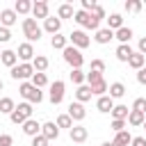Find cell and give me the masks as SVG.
<instances>
[{"label": "cell", "instance_id": "obj_1", "mask_svg": "<svg viewBox=\"0 0 146 146\" xmlns=\"http://www.w3.org/2000/svg\"><path fill=\"white\" fill-rule=\"evenodd\" d=\"M18 94H21L27 103H32V105H39V103L43 100V91H41V89H36L32 82H21Z\"/></svg>", "mask_w": 146, "mask_h": 146}, {"label": "cell", "instance_id": "obj_2", "mask_svg": "<svg viewBox=\"0 0 146 146\" xmlns=\"http://www.w3.org/2000/svg\"><path fill=\"white\" fill-rule=\"evenodd\" d=\"M32 112H34V110H32V103L25 100V103H18V105H16V110L9 114V119H11V123L23 125L27 119H32Z\"/></svg>", "mask_w": 146, "mask_h": 146}, {"label": "cell", "instance_id": "obj_3", "mask_svg": "<svg viewBox=\"0 0 146 146\" xmlns=\"http://www.w3.org/2000/svg\"><path fill=\"white\" fill-rule=\"evenodd\" d=\"M23 34H25L27 43H34V41L41 39L43 30L36 25V18H23Z\"/></svg>", "mask_w": 146, "mask_h": 146}, {"label": "cell", "instance_id": "obj_4", "mask_svg": "<svg viewBox=\"0 0 146 146\" xmlns=\"http://www.w3.org/2000/svg\"><path fill=\"white\" fill-rule=\"evenodd\" d=\"M62 55H64V62H66L71 68H82L84 57H82V52H80L75 46H66V48L62 50Z\"/></svg>", "mask_w": 146, "mask_h": 146}, {"label": "cell", "instance_id": "obj_5", "mask_svg": "<svg viewBox=\"0 0 146 146\" xmlns=\"http://www.w3.org/2000/svg\"><path fill=\"white\" fill-rule=\"evenodd\" d=\"M34 73H36V71H34V66H32V64H27V62H21V64H16V66L11 68V78H14V80H23V82H25L27 78L32 80V75H34Z\"/></svg>", "mask_w": 146, "mask_h": 146}, {"label": "cell", "instance_id": "obj_6", "mask_svg": "<svg viewBox=\"0 0 146 146\" xmlns=\"http://www.w3.org/2000/svg\"><path fill=\"white\" fill-rule=\"evenodd\" d=\"M68 41H71V46H75L78 50H82V48H87V46L91 43V39L87 36L84 30H73V32L68 34Z\"/></svg>", "mask_w": 146, "mask_h": 146}, {"label": "cell", "instance_id": "obj_7", "mask_svg": "<svg viewBox=\"0 0 146 146\" xmlns=\"http://www.w3.org/2000/svg\"><path fill=\"white\" fill-rule=\"evenodd\" d=\"M64 82L62 80H55L52 84H50V91H48V100L52 103V105H59L62 100H64Z\"/></svg>", "mask_w": 146, "mask_h": 146}, {"label": "cell", "instance_id": "obj_8", "mask_svg": "<svg viewBox=\"0 0 146 146\" xmlns=\"http://www.w3.org/2000/svg\"><path fill=\"white\" fill-rule=\"evenodd\" d=\"M16 55H18V59H21V62H27V64H32V59L36 57V55H34V48H32V43H27V41L18 46Z\"/></svg>", "mask_w": 146, "mask_h": 146}, {"label": "cell", "instance_id": "obj_9", "mask_svg": "<svg viewBox=\"0 0 146 146\" xmlns=\"http://www.w3.org/2000/svg\"><path fill=\"white\" fill-rule=\"evenodd\" d=\"M66 114H68L73 121H84L87 110H84V105H82V103H78V100H75V103H71V105H68V112H66Z\"/></svg>", "mask_w": 146, "mask_h": 146}, {"label": "cell", "instance_id": "obj_10", "mask_svg": "<svg viewBox=\"0 0 146 146\" xmlns=\"http://www.w3.org/2000/svg\"><path fill=\"white\" fill-rule=\"evenodd\" d=\"M41 135H43L48 141L57 139V137H59V128H57V123H55V121H46V123H41Z\"/></svg>", "mask_w": 146, "mask_h": 146}, {"label": "cell", "instance_id": "obj_11", "mask_svg": "<svg viewBox=\"0 0 146 146\" xmlns=\"http://www.w3.org/2000/svg\"><path fill=\"white\" fill-rule=\"evenodd\" d=\"M68 135H71V141H75V144H82V141H87V137H89V130H87L84 125H73V128L68 130Z\"/></svg>", "mask_w": 146, "mask_h": 146}, {"label": "cell", "instance_id": "obj_12", "mask_svg": "<svg viewBox=\"0 0 146 146\" xmlns=\"http://www.w3.org/2000/svg\"><path fill=\"white\" fill-rule=\"evenodd\" d=\"M32 16L34 18H48V2L46 0H36V2H32Z\"/></svg>", "mask_w": 146, "mask_h": 146}, {"label": "cell", "instance_id": "obj_13", "mask_svg": "<svg viewBox=\"0 0 146 146\" xmlns=\"http://www.w3.org/2000/svg\"><path fill=\"white\" fill-rule=\"evenodd\" d=\"M16 21H18V14H16L14 9H2V11H0V25H2V27H11Z\"/></svg>", "mask_w": 146, "mask_h": 146}, {"label": "cell", "instance_id": "obj_14", "mask_svg": "<svg viewBox=\"0 0 146 146\" xmlns=\"http://www.w3.org/2000/svg\"><path fill=\"white\" fill-rule=\"evenodd\" d=\"M96 110L103 112V114H110V112L114 110V100L110 98V94H105V96H100V98L96 100Z\"/></svg>", "mask_w": 146, "mask_h": 146}, {"label": "cell", "instance_id": "obj_15", "mask_svg": "<svg viewBox=\"0 0 146 146\" xmlns=\"http://www.w3.org/2000/svg\"><path fill=\"white\" fill-rule=\"evenodd\" d=\"M23 132H25L27 137H36V135H41V123H39L36 119H27V121L23 123Z\"/></svg>", "mask_w": 146, "mask_h": 146}, {"label": "cell", "instance_id": "obj_16", "mask_svg": "<svg viewBox=\"0 0 146 146\" xmlns=\"http://www.w3.org/2000/svg\"><path fill=\"white\" fill-rule=\"evenodd\" d=\"M43 30H46V32H50V34L55 36V34H59V30H62V21H59V18H55V16H48V18L43 21Z\"/></svg>", "mask_w": 146, "mask_h": 146}, {"label": "cell", "instance_id": "obj_17", "mask_svg": "<svg viewBox=\"0 0 146 146\" xmlns=\"http://www.w3.org/2000/svg\"><path fill=\"white\" fill-rule=\"evenodd\" d=\"M132 52H135V50L130 48V43H119L114 55H116V59H119V62H125V64H128V59L132 57Z\"/></svg>", "mask_w": 146, "mask_h": 146}, {"label": "cell", "instance_id": "obj_18", "mask_svg": "<svg viewBox=\"0 0 146 146\" xmlns=\"http://www.w3.org/2000/svg\"><path fill=\"white\" fill-rule=\"evenodd\" d=\"M96 43H100V46H105V43H110L112 39H114V32L110 30V27H100L98 32H96Z\"/></svg>", "mask_w": 146, "mask_h": 146}, {"label": "cell", "instance_id": "obj_19", "mask_svg": "<svg viewBox=\"0 0 146 146\" xmlns=\"http://www.w3.org/2000/svg\"><path fill=\"white\" fill-rule=\"evenodd\" d=\"M0 62H2L5 66L14 68V66L18 64V55H16L14 50H2V52H0Z\"/></svg>", "mask_w": 146, "mask_h": 146}, {"label": "cell", "instance_id": "obj_20", "mask_svg": "<svg viewBox=\"0 0 146 146\" xmlns=\"http://www.w3.org/2000/svg\"><path fill=\"white\" fill-rule=\"evenodd\" d=\"M112 144H114V146H130V144H132V135H130L128 130H121V132L114 135Z\"/></svg>", "mask_w": 146, "mask_h": 146}, {"label": "cell", "instance_id": "obj_21", "mask_svg": "<svg viewBox=\"0 0 146 146\" xmlns=\"http://www.w3.org/2000/svg\"><path fill=\"white\" fill-rule=\"evenodd\" d=\"M128 66L135 68V71H141V68L146 66V57H144L141 52H132V57L128 59Z\"/></svg>", "mask_w": 146, "mask_h": 146}, {"label": "cell", "instance_id": "obj_22", "mask_svg": "<svg viewBox=\"0 0 146 146\" xmlns=\"http://www.w3.org/2000/svg\"><path fill=\"white\" fill-rule=\"evenodd\" d=\"M91 96L94 94H91V87L89 84H82V87L75 89V100L78 103H87V100H91Z\"/></svg>", "mask_w": 146, "mask_h": 146}, {"label": "cell", "instance_id": "obj_23", "mask_svg": "<svg viewBox=\"0 0 146 146\" xmlns=\"http://www.w3.org/2000/svg\"><path fill=\"white\" fill-rule=\"evenodd\" d=\"M144 121H146V114H144V112L130 110V114H128V123H130L132 128H139V125H144Z\"/></svg>", "mask_w": 146, "mask_h": 146}, {"label": "cell", "instance_id": "obj_24", "mask_svg": "<svg viewBox=\"0 0 146 146\" xmlns=\"http://www.w3.org/2000/svg\"><path fill=\"white\" fill-rule=\"evenodd\" d=\"M107 91H110V98H112V100H114V98H123V96H125V84H123V82H112Z\"/></svg>", "mask_w": 146, "mask_h": 146}, {"label": "cell", "instance_id": "obj_25", "mask_svg": "<svg viewBox=\"0 0 146 146\" xmlns=\"http://www.w3.org/2000/svg\"><path fill=\"white\" fill-rule=\"evenodd\" d=\"M107 27L112 30V32H116V30H121L123 27V16L121 14H110V18H107Z\"/></svg>", "mask_w": 146, "mask_h": 146}, {"label": "cell", "instance_id": "obj_26", "mask_svg": "<svg viewBox=\"0 0 146 146\" xmlns=\"http://www.w3.org/2000/svg\"><path fill=\"white\" fill-rule=\"evenodd\" d=\"M114 39H116L119 43H130V39H132V30L123 25L121 30H116V32H114Z\"/></svg>", "mask_w": 146, "mask_h": 146}, {"label": "cell", "instance_id": "obj_27", "mask_svg": "<svg viewBox=\"0 0 146 146\" xmlns=\"http://www.w3.org/2000/svg\"><path fill=\"white\" fill-rule=\"evenodd\" d=\"M68 78H71V82L78 84V87H82V84L87 82V73H84L82 68H73V71L68 73Z\"/></svg>", "mask_w": 146, "mask_h": 146}, {"label": "cell", "instance_id": "obj_28", "mask_svg": "<svg viewBox=\"0 0 146 146\" xmlns=\"http://www.w3.org/2000/svg\"><path fill=\"white\" fill-rule=\"evenodd\" d=\"M73 16H75L73 5H68V2L59 5V9H57V18H59V21H62V18H73Z\"/></svg>", "mask_w": 146, "mask_h": 146}, {"label": "cell", "instance_id": "obj_29", "mask_svg": "<svg viewBox=\"0 0 146 146\" xmlns=\"http://www.w3.org/2000/svg\"><path fill=\"white\" fill-rule=\"evenodd\" d=\"M89 87H91V94H94V96H98V98H100V96H105V91L110 89V84L105 82V78H103V80H98V82H94V84H89Z\"/></svg>", "mask_w": 146, "mask_h": 146}, {"label": "cell", "instance_id": "obj_30", "mask_svg": "<svg viewBox=\"0 0 146 146\" xmlns=\"http://www.w3.org/2000/svg\"><path fill=\"white\" fill-rule=\"evenodd\" d=\"M110 114H112V119H119V121H128V114H130V110H128L125 105H114V110H112Z\"/></svg>", "mask_w": 146, "mask_h": 146}, {"label": "cell", "instance_id": "obj_31", "mask_svg": "<svg viewBox=\"0 0 146 146\" xmlns=\"http://www.w3.org/2000/svg\"><path fill=\"white\" fill-rule=\"evenodd\" d=\"M50 46H52L55 50H64V48L68 46V36H64V34H55V36L50 39Z\"/></svg>", "mask_w": 146, "mask_h": 146}, {"label": "cell", "instance_id": "obj_32", "mask_svg": "<svg viewBox=\"0 0 146 146\" xmlns=\"http://www.w3.org/2000/svg\"><path fill=\"white\" fill-rule=\"evenodd\" d=\"M48 64H50V62H48V57H43V55H36V57L32 59V66H34L36 73H43V71L48 68Z\"/></svg>", "mask_w": 146, "mask_h": 146}, {"label": "cell", "instance_id": "obj_33", "mask_svg": "<svg viewBox=\"0 0 146 146\" xmlns=\"http://www.w3.org/2000/svg\"><path fill=\"white\" fill-rule=\"evenodd\" d=\"M16 110V103L9 98V96H5V98H0V114H11Z\"/></svg>", "mask_w": 146, "mask_h": 146}, {"label": "cell", "instance_id": "obj_34", "mask_svg": "<svg viewBox=\"0 0 146 146\" xmlns=\"http://www.w3.org/2000/svg\"><path fill=\"white\" fill-rule=\"evenodd\" d=\"M14 11H16V14H30V11H32V2H30V0H16Z\"/></svg>", "mask_w": 146, "mask_h": 146}, {"label": "cell", "instance_id": "obj_35", "mask_svg": "<svg viewBox=\"0 0 146 146\" xmlns=\"http://www.w3.org/2000/svg\"><path fill=\"white\" fill-rule=\"evenodd\" d=\"M30 82H32L36 89H41V87H46V84H48V78H46V73H34Z\"/></svg>", "mask_w": 146, "mask_h": 146}, {"label": "cell", "instance_id": "obj_36", "mask_svg": "<svg viewBox=\"0 0 146 146\" xmlns=\"http://www.w3.org/2000/svg\"><path fill=\"white\" fill-rule=\"evenodd\" d=\"M55 123H57V128H68V130L73 128V119H71L68 114H59Z\"/></svg>", "mask_w": 146, "mask_h": 146}, {"label": "cell", "instance_id": "obj_37", "mask_svg": "<svg viewBox=\"0 0 146 146\" xmlns=\"http://www.w3.org/2000/svg\"><path fill=\"white\" fill-rule=\"evenodd\" d=\"M125 11H132V14H137V11H141V0H125Z\"/></svg>", "mask_w": 146, "mask_h": 146}, {"label": "cell", "instance_id": "obj_38", "mask_svg": "<svg viewBox=\"0 0 146 146\" xmlns=\"http://www.w3.org/2000/svg\"><path fill=\"white\" fill-rule=\"evenodd\" d=\"M87 18H89V11H84V9H78V11H75V16H73V21H75L78 25H84V23H87Z\"/></svg>", "mask_w": 146, "mask_h": 146}, {"label": "cell", "instance_id": "obj_39", "mask_svg": "<svg viewBox=\"0 0 146 146\" xmlns=\"http://www.w3.org/2000/svg\"><path fill=\"white\" fill-rule=\"evenodd\" d=\"M89 14H91V18H96V21H103V18H105V9H103L100 5H96Z\"/></svg>", "mask_w": 146, "mask_h": 146}, {"label": "cell", "instance_id": "obj_40", "mask_svg": "<svg viewBox=\"0 0 146 146\" xmlns=\"http://www.w3.org/2000/svg\"><path fill=\"white\" fill-rule=\"evenodd\" d=\"M89 71H96V73H105V62L103 59H91V68Z\"/></svg>", "mask_w": 146, "mask_h": 146}, {"label": "cell", "instance_id": "obj_41", "mask_svg": "<svg viewBox=\"0 0 146 146\" xmlns=\"http://www.w3.org/2000/svg\"><path fill=\"white\" fill-rule=\"evenodd\" d=\"M130 110H137V112H144L146 114V98H135V103H132Z\"/></svg>", "mask_w": 146, "mask_h": 146}, {"label": "cell", "instance_id": "obj_42", "mask_svg": "<svg viewBox=\"0 0 146 146\" xmlns=\"http://www.w3.org/2000/svg\"><path fill=\"white\" fill-rule=\"evenodd\" d=\"M98 80H103V73H96V71H89L87 73V84H94Z\"/></svg>", "mask_w": 146, "mask_h": 146}, {"label": "cell", "instance_id": "obj_43", "mask_svg": "<svg viewBox=\"0 0 146 146\" xmlns=\"http://www.w3.org/2000/svg\"><path fill=\"white\" fill-rule=\"evenodd\" d=\"M125 123H128V121H119V119H112V130H114V132H121V130H125Z\"/></svg>", "mask_w": 146, "mask_h": 146}, {"label": "cell", "instance_id": "obj_44", "mask_svg": "<svg viewBox=\"0 0 146 146\" xmlns=\"http://www.w3.org/2000/svg\"><path fill=\"white\" fill-rule=\"evenodd\" d=\"M11 39V32H9V27H2L0 25V43H7Z\"/></svg>", "mask_w": 146, "mask_h": 146}, {"label": "cell", "instance_id": "obj_45", "mask_svg": "<svg viewBox=\"0 0 146 146\" xmlns=\"http://www.w3.org/2000/svg\"><path fill=\"white\" fill-rule=\"evenodd\" d=\"M50 141L43 137V135H36V137H32V146H48Z\"/></svg>", "mask_w": 146, "mask_h": 146}, {"label": "cell", "instance_id": "obj_46", "mask_svg": "<svg viewBox=\"0 0 146 146\" xmlns=\"http://www.w3.org/2000/svg\"><path fill=\"white\" fill-rule=\"evenodd\" d=\"M11 144H14L11 135H0V146H11Z\"/></svg>", "mask_w": 146, "mask_h": 146}, {"label": "cell", "instance_id": "obj_47", "mask_svg": "<svg viewBox=\"0 0 146 146\" xmlns=\"http://www.w3.org/2000/svg\"><path fill=\"white\" fill-rule=\"evenodd\" d=\"M96 5H98L96 0H82V9H84V11H91Z\"/></svg>", "mask_w": 146, "mask_h": 146}, {"label": "cell", "instance_id": "obj_48", "mask_svg": "<svg viewBox=\"0 0 146 146\" xmlns=\"http://www.w3.org/2000/svg\"><path fill=\"white\" fill-rule=\"evenodd\" d=\"M137 48H139L137 52H141V55L146 57V36H141V39H139V43H137Z\"/></svg>", "mask_w": 146, "mask_h": 146}, {"label": "cell", "instance_id": "obj_49", "mask_svg": "<svg viewBox=\"0 0 146 146\" xmlns=\"http://www.w3.org/2000/svg\"><path fill=\"white\" fill-rule=\"evenodd\" d=\"M137 82H139V84H146V66H144L141 71H137Z\"/></svg>", "mask_w": 146, "mask_h": 146}, {"label": "cell", "instance_id": "obj_50", "mask_svg": "<svg viewBox=\"0 0 146 146\" xmlns=\"http://www.w3.org/2000/svg\"><path fill=\"white\" fill-rule=\"evenodd\" d=\"M130 146H146V139L144 137H132V144Z\"/></svg>", "mask_w": 146, "mask_h": 146}, {"label": "cell", "instance_id": "obj_51", "mask_svg": "<svg viewBox=\"0 0 146 146\" xmlns=\"http://www.w3.org/2000/svg\"><path fill=\"white\" fill-rule=\"evenodd\" d=\"M100 146H114V144H112V141H103Z\"/></svg>", "mask_w": 146, "mask_h": 146}, {"label": "cell", "instance_id": "obj_52", "mask_svg": "<svg viewBox=\"0 0 146 146\" xmlns=\"http://www.w3.org/2000/svg\"><path fill=\"white\" fill-rule=\"evenodd\" d=\"M2 87H5V84H2V80H0V91H2Z\"/></svg>", "mask_w": 146, "mask_h": 146}, {"label": "cell", "instance_id": "obj_53", "mask_svg": "<svg viewBox=\"0 0 146 146\" xmlns=\"http://www.w3.org/2000/svg\"><path fill=\"white\" fill-rule=\"evenodd\" d=\"M144 128H146V121H144Z\"/></svg>", "mask_w": 146, "mask_h": 146}]
</instances>
